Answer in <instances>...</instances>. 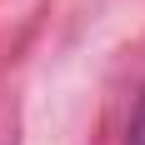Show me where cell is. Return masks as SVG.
Returning <instances> with one entry per match:
<instances>
[{
	"label": "cell",
	"mask_w": 145,
	"mask_h": 145,
	"mask_svg": "<svg viewBox=\"0 0 145 145\" xmlns=\"http://www.w3.org/2000/svg\"><path fill=\"white\" fill-rule=\"evenodd\" d=\"M120 145H145V90L135 95V110H130V120H125V140Z\"/></svg>",
	"instance_id": "cell-1"
}]
</instances>
